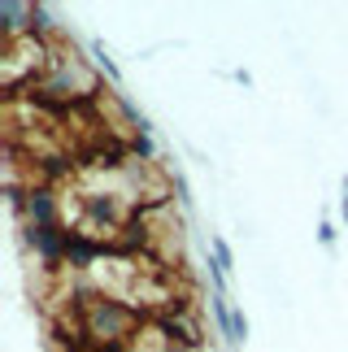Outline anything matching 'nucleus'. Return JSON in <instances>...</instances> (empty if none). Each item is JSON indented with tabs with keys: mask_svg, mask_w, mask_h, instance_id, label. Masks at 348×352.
I'll return each mask as SVG.
<instances>
[{
	"mask_svg": "<svg viewBox=\"0 0 348 352\" xmlns=\"http://www.w3.org/2000/svg\"><path fill=\"white\" fill-rule=\"evenodd\" d=\"M131 327H135V309H131V305L113 300V296H96V300H87V335L100 340L105 348H113Z\"/></svg>",
	"mask_w": 348,
	"mask_h": 352,
	"instance_id": "nucleus-1",
	"label": "nucleus"
},
{
	"mask_svg": "<svg viewBox=\"0 0 348 352\" xmlns=\"http://www.w3.org/2000/svg\"><path fill=\"white\" fill-rule=\"evenodd\" d=\"M26 243L35 248V256H39L48 270H57V265H65L70 231H61V226H26Z\"/></svg>",
	"mask_w": 348,
	"mask_h": 352,
	"instance_id": "nucleus-2",
	"label": "nucleus"
},
{
	"mask_svg": "<svg viewBox=\"0 0 348 352\" xmlns=\"http://www.w3.org/2000/svg\"><path fill=\"white\" fill-rule=\"evenodd\" d=\"M26 226H57V218H61V200H57V192H52L48 183H31L26 187Z\"/></svg>",
	"mask_w": 348,
	"mask_h": 352,
	"instance_id": "nucleus-3",
	"label": "nucleus"
},
{
	"mask_svg": "<svg viewBox=\"0 0 348 352\" xmlns=\"http://www.w3.org/2000/svg\"><path fill=\"white\" fill-rule=\"evenodd\" d=\"M83 209H87V222L96 226V231H113V226L127 222V205H122V196H113V192H91L83 200Z\"/></svg>",
	"mask_w": 348,
	"mask_h": 352,
	"instance_id": "nucleus-4",
	"label": "nucleus"
},
{
	"mask_svg": "<svg viewBox=\"0 0 348 352\" xmlns=\"http://www.w3.org/2000/svg\"><path fill=\"white\" fill-rule=\"evenodd\" d=\"M105 252H109V248H105V239H91L87 231H70V248H65V265H70V270H87V265H96Z\"/></svg>",
	"mask_w": 348,
	"mask_h": 352,
	"instance_id": "nucleus-5",
	"label": "nucleus"
},
{
	"mask_svg": "<svg viewBox=\"0 0 348 352\" xmlns=\"http://www.w3.org/2000/svg\"><path fill=\"white\" fill-rule=\"evenodd\" d=\"M91 57H96V70H100V74H109L113 83H118V65H113L109 52H105V44H91Z\"/></svg>",
	"mask_w": 348,
	"mask_h": 352,
	"instance_id": "nucleus-6",
	"label": "nucleus"
},
{
	"mask_svg": "<svg viewBox=\"0 0 348 352\" xmlns=\"http://www.w3.org/2000/svg\"><path fill=\"white\" fill-rule=\"evenodd\" d=\"M52 31V18L44 5H31V35H48Z\"/></svg>",
	"mask_w": 348,
	"mask_h": 352,
	"instance_id": "nucleus-7",
	"label": "nucleus"
},
{
	"mask_svg": "<svg viewBox=\"0 0 348 352\" xmlns=\"http://www.w3.org/2000/svg\"><path fill=\"white\" fill-rule=\"evenodd\" d=\"M248 340V318L244 309H231V344H244Z\"/></svg>",
	"mask_w": 348,
	"mask_h": 352,
	"instance_id": "nucleus-8",
	"label": "nucleus"
},
{
	"mask_svg": "<svg viewBox=\"0 0 348 352\" xmlns=\"http://www.w3.org/2000/svg\"><path fill=\"white\" fill-rule=\"evenodd\" d=\"M131 153H135L140 161H153V157H157V148H153L149 135H135V140H131Z\"/></svg>",
	"mask_w": 348,
	"mask_h": 352,
	"instance_id": "nucleus-9",
	"label": "nucleus"
},
{
	"mask_svg": "<svg viewBox=\"0 0 348 352\" xmlns=\"http://www.w3.org/2000/svg\"><path fill=\"white\" fill-rule=\"evenodd\" d=\"M318 239H323V243H336V226L323 222V226H318Z\"/></svg>",
	"mask_w": 348,
	"mask_h": 352,
	"instance_id": "nucleus-10",
	"label": "nucleus"
},
{
	"mask_svg": "<svg viewBox=\"0 0 348 352\" xmlns=\"http://www.w3.org/2000/svg\"><path fill=\"white\" fill-rule=\"evenodd\" d=\"M157 352H196V348H183V344H162Z\"/></svg>",
	"mask_w": 348,
	"mask_h": 352,
	"instance_id": "nucleus-11",
	"label": "nucleus"
}]
</instances>
